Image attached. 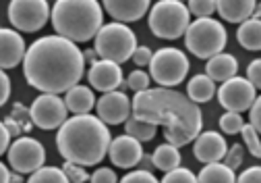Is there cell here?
<instances>
[{
  "instance_id": "1",
  "label": "cell",
  "mask_w": 261,
  "mask_h": 183,
  "mask_svg": "<svg viewBox=\"0 0 261 183\" xmlns=\"http://www.w3.org/2000/svg\"><path fill=\"white\" fill-rule=\"evenodd\" d=\"M85 71L81 48L60 36H44L25 52L23 75L25 81L44 94H60L79 85Z\"/></svg>"
},
{
  "instance_id": "2",
  "label": "cell",
  "mask_w": 261,
  "mask_h": 183,
  "mask_svg": "<svg viewBox=\"0 0 261 183\" xmlns=\"http://www.w3.org/2000/svg\"><path fill=\"white\" fill-rule=\"evenodd\" d=\"M130 117L164 125V140L174 148L195 142L203 127L201 108L185 94L170 87H147L137 92L130 102Z\"/></svg>"
},
{
  "instance_id": "3",
  "label": "cell",
  "mask_w": 261,
  "mask_h": 183,
  "mask_svg": "<svg viewBox=\"0 0 261 183\" xmlns=\"http://www.w3.org/2000/svg\"><path fill=\"white\" fill-rule=\"evenodd\" d=\"M110 129L95 115H75L56 133V148L64 163L93 167L102 163L110 148Z\"/></svg>"
},
{
  "instance_id": "4",
  "label": "cell",
  "mask_w": 261,
  "mask_h": 183,
  "mask_svg": "<svg viewBox=\"0 0 261 183\" xmlns=\"http://www.w3.org/2000/svg\"><path fill=\"white\" fill-rule=\"evenodd\" d=\"M50 19L56 36L77 44L97 36L104 25V9L97 0H56Z\"/></svg>"
},
{
  "instance_id": "5",
  "label": "cell",
  "mask_w": 261,
  "mask_h": 183,
  "mask_svg": "<svg viewBox=\"0 0 261 183\" xmlns=\"http://www.w3.org/2000/svg\"><path fill=\"white\" fill-rule=\"evenodd\" d=\"M93 50L102 60H112V63L120 65L126 63L133 56L137 48V36L135 32L124 23H106L93 38Z\"/></svg>"
},
{
  "instance_id": "6",
  "label": "cell",
  "mask_w": 261,
  "mask_h": 183,
  "mask_svg": "<svg viewBox=\"0 0 261 183\" xmlns=\"http://www.w3.org/2000/svg\"><path fill=\"white\" fill-rule=\"evenodd\" d=\"M191 13L180 0H158L149 9V29L155 38L176 40L187 34Z\"/></svg>"
},
{
  "instance_id": "7",
  "label": "cell",
  "mask_w": 261,
  "mask_h": 183,
  "mask_svg": "<svg viewBox=\"0 0 261 183\" xmlns=\"http://www.w3.org/2000/svg\"><path fill=\"white\" fill-rule=\"evenodd\" d=\"M226 40H228L226 27L214 17L195 19L185 34V44L189 52H193L197 58H207V60L224 50Z\"/></svg>"
},
{
  "instance_id": "8",
  "label": "cell",
  "mask_w": 261,
  "mask_h": 183,
  "mask_svg": "<svg viewBox=\"0 0 261 183\" xmlns=\"http://www.w3.org/2000/svg\"><path fill=\"white\" fill-rule=\"evenodd\" d=\"M189 69H191V63L187 54L172 46L160 48L158 52H153L151 63H149L151 79L160 83V87H170V89L185 81Z\"/></svg>"
},
{
  "instance_id": "9",
  "label": "cell",
  "mask_w": 261,
  "mask_h": 183,
  "mask_svg": "<svg viewBox=\"0 0 261 183\" xmlns=\"http://www.w3.org/2000/svg\"><path fill=\"white\" fill-rule=\"evenodd\" d=\"M52 7L46 0H13L9 5V21L19 32L34 34L48 23Z\"/></svg>"
},
{
  "instance_id": "10",
  "label": "cell",
  "mask_w": 261,
  "mask_h": 183,
  "mask_svg": "<svg viewBox=\"0 0 261 183\" xmlns=\"http://www.w3.org/2000/svg\"><path fill=\"white\" fill-rule=\"evenodd\" d=\"M7 156L15 173H36L44 167L46 148L34 138H17L15 142H11Z\"/></svg>"
},
{
  "instance_id": "11",
  "label": "cell",
  "mask_w": 261,
  "mask_h": 183,
  "mask_svg": "<svg viewBox=\"0 0 261 183\" xmlns=\"http://www.w3.org/2000/svg\"><path fill=\"white\" fill-rule=\"evenodd\" d=\"M67 104L64 100L56 94H42L34 100L29 108V117L34 121V125L44 129V131H52V129H60L67 121Z\"/></svg>"
},
{
  "instance_id": "12",
  "label": "cell",
  "mask_w": 261,
  "mask_h": 183,
  "mask_svg": "<svg viewBox=\"0 0 261 183\" xmlns=\"http://www.w3.org/2000/svg\"><path fill=\"white\" fill-rule=\"evenodd\" d=\"M257 98V89L251 85V81L247 77H232L220 85L218 89V100L222 104V108H226V112H247L251 110L253 102Z\"/></svg>"
},
{
  "instance_id": "13",
  "label": "cell",
  "mask_w": 261,
  "mask_h": 183,
  "mask_svg": "<svg viewBox=\"0 0 261 183\" xmlns=\"http://www.w3.org/2000/svg\"><path fill=\"white\" fill-rule=\"evenodd\" d=\"M97 119L106 125H120L130 119V100L124 92H108L97 98Z\"/></svg>"
},
{
  "instance_id": "14",
  "label": "cell",
  "mask_w": 261,
  "mask_h": 183,
  "mask_svg": "<svg viewBox=\"0 0 261 183\" xmlns=\"http://www.w3.org/2000/svg\"><path fill=\"white\" fill-rule=\"evenodd\" d=\"M108 156H110L112 165L118 169H133L139 165V161L143 156V146L135 138L124 133V135H118L110 142Z\"/></svg>"
},
{
  "instance_id": "15",
  "label": "cell",
  "mask_w": 261,
  "mask_h": 183,
  "mask_svg": "<svg viewBox=\"0 0 261 183\" xmlns=\"http://www.w3.org/2000/svg\"><path fill=\"white\" fill-rule=\"evenodd\" d=\"M87 79H89V85L97 92H116L122 83V69L120 65L112 63V60H95V63L89 67V73H87Z\"/></svg>"
},
{
  "instance_id": "16",
  "label": "cell",
  "mask_w": 261,
  "mask_h": 183,
  "mask_svg": "<svg viewBox=\"0 0 261 183\" xmlns=\"http://www.w3.org/2000/svg\"><path fill=\"white\" fill-rule=\"evenodd\" d=\"M228 152V144L222 133L218 131H203L197 135L193 146V154L199 163L212 165V163H222Z\"/></svg>"
},
{
  "instance_id": "17",
  "label": "cell",
  "mask_w": 261,
  "mask_h": 183,
  "mask_svg": "<svg viewBox=\"0 0 261 183\" xmlns=\"http://www.w3.org/2000/svg\"><path fill=\"white\" fill-rule=\"evenodd\" d=\"M25 40L9 27H0V69H15L25 58Z\"/></svg>"
},
{
  "instance_id": "18",
  "label": "cell",
  "mask_w": 261,
  "mask_h": 183,
  "mask_svg": "<svg viewBox=\"0 0 261 183\" xmlns=\"http://www.w3.org/2000/svg\"><path fill=\"white\" fill-rule=\"evenodd\" d=\"M102 9L116 21V23H130L139 21L151 9L149 0H106Z\"/></svg>"
},
{
  "instance_id": "19",
  "label": "cell",
  "mask_w": 261,
  "mask_h": 183,
  "mask_svg": "<svg viewBox=\"0 0 261 183\" xmlns=\"http://www.w3.org/2000/svg\"><path fill=\"white\" fill-rule=\"evenodd\" d=\"M239 71V60L234 54H228V52H220L216 56H212L207 63H205V75L212 81H228L237 77Z\"/></svg>"
},
{
  "instance_id": "20",
  "label": "cell",
  "mask_w": 261,
  "mask_h": 183,
  "mask_svg": "<svg viewBox=\"0 0 261 183\" xmlns=\"http://www.w3.org/2000/svg\"><path fill=\"white\" fill-rule=\"evenodd\" d=\"M255 7L257 3H253V0H218L220 17L228 23H239V25L253 19Z\"/></svg>"
},
{
  "instance_id": "21",
  "label": "cell",
  "mask_w": 261,
  "mask_h": 183,
  "mask_svg": "<svg viewBox=\"0 0 261 183\" xmlns=\"http://www.w3.org/2000/svg\"><path fill=\"white\" fill-rule=\"evenodd\" d=\"M64 104L75 115H89V110L95 106V96H93L91 87L79 83L64 94Z\"/></svg>"
},
{
  "instance_id": "22",
  "label": "cell",
  "mask_w": 261,
  "mask_h": 183,
  "mask_svg": "<svg viewBox=\"0 0 261 183\" xmlns=\"http://www.w3.org/2000/svg\"><path fill=\"white\" fill-rule=\"evenodd\" d=\"M214 94H218L216 81H212L207 75H195L187 83V98L195 104L210 102L214 98Z\"/></svg>"
},
{
  "instance_id": "23",
  "label": "cell",
  "mask_w": 261,
  "mask_h": 183,
  "mask_svg": "<svg viewBox=\"0 0 261 183\" xmlns=\"http://www.w3.org/2000/svg\"><path fill=\"white\" fill-rule=\"evenodd\" d=\"M237 40L245 50H261V19H249L241 23L237 29Z\"/></svg>"
},
{
  "instance_id": "24",
  "label": "cell",
  "mask_w": 261,
  "mask_h": 183,
  "mask_svg": "<svg viewBox=\"0 0 261 183\" xmlns=\"http://www.w3.org/2000/svg\"><path fill=\"white\" fill-rule=\"evenodd\" d=\"M151 161H153V167L164 171V173H170L174 169L180 167V152L178 148L170 146V144H162L155 148V152L151 154Z\"/></svg>"
},
{
  "instance_id": "25",
  "label": "cell",
  "mask_w": 261,
  "mask_h": 183,
  "mask_svg": "<svg viewBox=\"0 0 261 183\" xmlns=\"http://www.w3.org/2000/svg\"><path fill=\"white\" fill-rule=\"evenodd\" d=\"M197 183H237V175L224 163H212L199 171Z\"/></svg>"
},
{
  "instance_id": "26",
  "label": "cell",
  "mask_w": 261,
  "mask_h": 183,
  "mask_svg": "<svg viewBox=\"0 0 261 183\" xmlns=\"http://www.w3.org/2000/svg\"><path fill=\"white\" fill-rule=\"evenodd\" d=\"M124 129H126V135L135 138L137 142H149L158 133V127L153 123H147V121H141V119H135V117H130L126 121Z\"/></svg>"
},
{
  "instance_id": "27",
  "label": "cell",
  "mask_w": 261,
  "mask_h": 183,
  "mask_svg": "<svg viewBox=\"0 0 261 183\" xmlns=\"http://www.w3.org/2000/svg\"><path fill=\"white\" fill-rule=\"evenodd\" d=\"M27 183H71V181L67 179L64 171L58 167H42L36 173H31Z\"/></svg>"
},
{
  "instance_id": "28",
  "label": "cell",
  "mask_w": 261,
  "mask_h": 183,
  "mask_svg": "<svg viewBox=\"0 0 261 183\" xmlns=\"http://www.w3.org/2000/svg\"><path fill=\"white\" fill-rule=\"evenodd\" d=\"M243 127H245V121H243V115H239V112H224L220 117V129L228 135L241 133Z\"/></svg>"
},
{
  "instance_id": "29",
  "label": "cell",
  "mask_w": 261,
  "mask_h": 183,
  "mask_svg": "<svg viewBox=\"0 0 261 183\" xmlns=\"http://www.w3.org/2000/svg\"><path fill=\"white\" fill-rule=\"evenodd\" d=\"M241 135H243V142H245V146H247L249 154H253L255 158H261V135L253 129L251 123H245Z\"/></svg>"
},
{
  "instance_id": "30",
  "label": "cell",
  "mask_w": 261,
  "mask_h": 183,
  "mask_svg": "<svg viewBox=\"0 0 261 183\" xmlns=\"http://www.w3.org/2000/svg\"><path fill=\"white\" fill-rule=\"evenodd\" d=\"M187 9L197 19H210L214 11H218V0H191Z\"/></svg>"
},
{
  "instance_id": "31",
  "label": "cell",
  "mask_w": 261,
  "mask_h": 183,
  "mask_svg": "<svg viewBox=\"0 0 261 183\" xmlns=\"http://www.w3.org/2000/svg\"><path fill=\"white\" fill-rule=\"evenodd\" d=\"M160 183H197V175H195L191 169L178 167V169L166 173Z\"/></svg>"
},
{
  "instance_id": "32",
  "label": "cell",
  "mask_w": 261,
  "mask_h": 183,
  "mask_svg": "<svg viewBox=\"0 0 261 183\" xmlns=\"http://www.w3.org/2000/svg\"><path fill=\"white\" fill-rule=\"evenodd\" d=\"M243 158H245V146H243V144H234V146L228 148V152H226V156H224L222 163H224L228 169L237 171V169L243 165Z\"/></svg>"
},
{
  "instance_id": "33",
  "label": "cell",
  "mask_w": 261,
  "mask_h": 183,
  "mask_svg": "<svg viewBox=\"0 0 261 183\" xmlns=\"http://www.w3.org/2000/svg\"><path fill=\"white\" fill-rule=\"evenodd\" d=\"M126 85L130 89H135V92H143V89L149 87V75L145 71H141V69L130 71L128 77H126Z\"/></svg>"
},
{
  "instance_id": "34",
  "label": "cell",
  "mask_w": 261,
  "mask_h": 183,
  "mask_svg": "<svg viewBox=\"0 0 261 183\" xmlns=\"http://www.w3.org/2000/svg\"><path fill=\"white\" fill-rule=\"evenodd\" d=\"M62 171H64V175H67V179L71 183H85V181H89V173H85L83 167H77L73 163H64Z\"/></svg>"
},
{
  "instance_id": "35",
  "label": "cell",
  "mask_w": 261,
  "mask_h": 183,
  "mask_svg": "<svg viewBox=\"0 0 261 183\" xmlns=\"http://www.w3.org/2000/svg\"><path fill=\"white\" fill-rule=\"evenodd\" d=\"M118 183H160L151 173H147V171H141V169H137V171H130L128 175H124Z\"/></svg>"
},
{
  "instance_id": "36",
  "label": "cell",
  "mask_w": 261,
  "mask_h": 183,
  "mask_svg": "<svg viewBox=\"0 0 261 183\" xmlns=\"http://www.w3.org/2000/svg\"><path fill=\"white\" fill-rule=\"evenodd\" d=\"M89 183H118V177L112 169L102 167V169H97L89 175Z\"/></svg>"
},
{
  "instance_id": "37",
  "label": "cell",
  "mask_w": 261,
  "mask_h": 183,
  "mask_svg": "<svg viewBox=\"0 0 261 183\" xmlns=\"http://www.w3.org/2000/svg\"><path fill=\"white\" fill-rule=\"evenodd\" d=\"M247 79L255 89H261V58H255L247 67Z\"/></svg>"
},
{
  "instance_id": "38",
  "label": "cell",
  "mask_w": 261,
  "mask_h": 183,
  "mask_svg": "<svg viewBox=\"0 0 261 183\" xmlns=\"http://www.w3.org/2000/svg\"><path fill=\"white\" fill-rule=\"evenodd\" d=\"M151 56H153V52L147 46H137L135 52H133V56H130V60H133L137 67H145V65L151 63Z\"/></svg>"
},
{
  "instance_id": "39",
  "label": "cell",
  "mask_w": 261,
  "mask_h": 183,
  "mask_svg": "<svg viewBox=\"0 0 261 183\" xmlns=\"http://www.w3.org/2000/svg\"><path fill=\"white\" fill-rule=\"evenodd\" d=\"M249 123L253 125V129L261 135V96H257L255 98V102H253V106H251V110H249Z\"/></svg>"
},
{
  "instance_id": "40",
  "label": "cell",
  "mask_w": 261,
  "mask_h": 183,
  "mask_svg": "<svg viewBox=\"0 0 261 183\" xmlns=\"http://www.w3.org/2000/svg\"><path fill=\"white\" fill-rule=\"evenodd\" d=\"M237 183H261V167H249L239 177Z\"/></svg>"
},
{
  "instance_id": "41",
  "label": "cell",
  "mask_w": 261,
  "mask_h": 183,
  "mask_svg": "<svg viewBox=\"0 0 261 183\" xmlns=\"http://www.w3.org/2000/svg\"><path fill=\"white\" fill-rule=\"evenodd\" d=\"M9 96H11V79L3 69H0V106L7 104Z\"/></svg>"
},
{
  "instance_id": "42",
  "label": "cell",
  "mask_w": 261,
  "mask_h": 183,
  "mask_svg": "<svg viewBox=\"0 0 261 183\" xmlns=\"http://www.w3.org/2000/svg\"><path fill=\"white\" fill-rule=\"evenodd\" d=\"M9 148H11V135L5 127V121H0V154L9 152Z\"/></svg>"
},
{
  "instance_id": "43",
  "label": "cell",
  "mask_w": 261,
  "mask_h": 183,
  "mask_svg": "<svg viewBox=\"0 0 261 183\" xmlns=\"http://www.w3.org/2000/svg\"><path fill=\"white\" fill-rule=\"evenodd\" d=\"M139 167H141V171H147V173H151L155 167H153V161H151V154H145L143 152V156H141V161H139Z\"/></svg>"
},
{
  "instance_id": "44",
  "label": "cell",
  "mask_w": 261,
  "mask_h": 183,
  "mask_svg": "<svg viewBox=\"0 0 261 183\" xmlns=\"http://www.w3.org/2000/svg\"><path fill=\"white\" fill-rule=\"evenodd\" d=\"M5 127H7V131H9L11 138H17L19 135V123H17L15 119H7L5 121Z\"/></svg>"
},
{
  "instance_id": "45",
  "label": "cell",
  "mask_w": 261,
  "mask_h": 183,
  "mask_svg": "<svg viewBox=\"0 0 261 183\" xmlns=\"http://www.w3.org/2000/svg\"><path fill=\"white\" fill-rule=\"evenodd\" d=\"M0 183H11V173L3 163H0Z\"/></svg>"
},
{
  "instance_id": "46",
  "label": "cell",
  "mask_w": 261,
  "mask_h": 183,
  "mask_svg": "<svg viewBox=\"0 0 261 183\" xmlns=\"http://www.w3.org/2000/svg\"><path fill=\"white\" fill-rule=\"evenodd\" d=\"M83 58H85V63H95V60H97V54H95V50L93 48H89V50H85L83 52Z\"/></svg>"
},
{
  "instance_id": "47",
  "label": "cell",
  "mask_w": 261,
  "mask_h": 183,
  "mask_svg": "<svg viewBox=\"0 0 261 183\" xmlns=\"http://www.w3.org/2000/svg\"><path fill=\"white\" fill-rule=\"evenodd\" d=\"M11 183H23L21 173H11Z\"/></svg>"
},
{
  "instance_id": "48",
  "label": "cell",
  "mask_w": 261,
  "mask_h": 183,
  "mask_svg": "<svg viewBox=\"0 0 261 183\" xmlns=\"http://www.w3.org/2000/svg\"><path fill=\"white\" fill-rule=\"evenodd\" d=\"M253 19H261V5L255 7V11H253Z\"/></svg>"
}]
</instances>
